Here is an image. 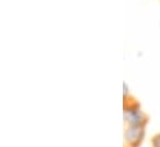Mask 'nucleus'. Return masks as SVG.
I'll use <instances>...</instances> for the list:
<instances>
[{
  "label": "nucleus",
  "instance_id": "1",
  "mask_svg": "<svg viewBox=\"0 0 160 147\" xmlns=\"http://www.w3.org/2000/svg\"><path fill=\"white\" fill-rule=\"evenodd\" d=\"M123 120L124 126H147L149 121L148 114L133 95L123 99Z\"/></svg>",
  "mask_w": 160,
  "mask_h": 147
},
{
  "label": "nucleus",
  "instance_id": "2",
  "mask_svg": "<svg viewBox=\"0 0 160 147\" xmlns=\"http://www.w3.org/2000/svg\"><path fill=\"white\" fill-rule=\"evenodd\" d=\"M145 126H124L123 147H139L145 137Z\"/></svg>",
  "mask_w": 160,
  "mask_h": 147
},
{
  "label": "nucleus",
  "instance_id": "3",
  "mask_svg": "<svg viewBox=\"0 0 160 147\" xmlns=\"http://www.w3.org/2000/svg\"><path fill=\"white\" fill-rule=\"evenodd\" d=\"M150 146H152V147H160V132L155 134V135L152 137Z\"/></svg>",
  "mask_w": 160,
  "mask_h": 147
},
{
  "label": "nucleus",
  "instance_id": "4",
  "mask_svg": "<svg viewBox=\"0 0 160 147\" xmlns=\"http://www.w3.org/2000/svg\"><path fill=\"white\" fill-rule=\"evenodd\" d=\"M130 90H129V87H128V84L124 82L123 83V99H125V98H128V97H130L132 95V93H129Z\"/></svg>",
  "mask_w": 160,
  "mask_h": 147
},
{
  "label": "nucleus",
  "instance_id": "5",
  "mask_svg": "<svg viewBox=\"0 0 160 147\" xmlns=\"http://www.w3.org/2000/svg\"><path fill=\"white\" fill-rule=\"evenodd\" d=\"M159 1H160V0H159Z\"/></svg>",
  "mask_w": 160,
  "mask_h": 147
}]
</instances>
